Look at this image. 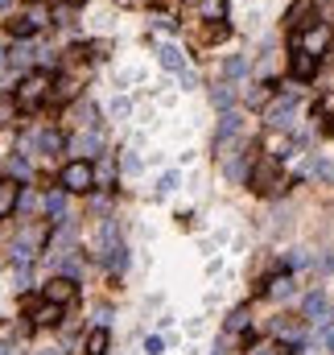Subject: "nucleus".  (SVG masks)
<instances>
[{
  "mask_svg": "<svg viewBox=\"0 0 334 355\" xmlns=\"http://www.w3.org/2000/svg\"><path fill=\"white\" fill-rule=\"evenodd\" d=\"M50 74L37 66V70H25L21 74V83L12 87V99H17V108H37V103H50Z\"/></svg>",
  "mask_w": 334,
  "mask_h": 355,
  "instance_id": "obj_1",
  "label": "nucleus"
},
{
  "mask_svg": "<svg viewBox=\"0 0 334 355\" xmlns=\"http://www.w3.org/2000/svg\"><path fill=\"white\" fill-rule=\"evenodd\" d=\"M58 190H66V194H87V190H95V170H91V161H66L62 174H58Z\"/></svg>",
  "mask_w": 334,
  "mask_h": 355,
  "instance_id": "obj_2",
  "label": "nucleus"
},
{
  "mask_svg": "<svg viewBox=\"0 0 334 355\" xmlns=\"http://www.w3.org/2000/svg\"><path fill=\"white\" fill-rule=\"evenodd\" d=\"M248 186H252L256 194H281V190H285V182H281V161H277V157H260V161L252 165Z\"/></svg>",
  "mask_w": 334,
  "mask_h": 355,
  "instance_id": "obj_3",
  "label": "nucleus"
},
{
  "mask_svg": "<svg viewBox=\"0 0 334 355\" xmlns=\"http://www.w3.org/2000/svg\"><path fill=\"white\" fill-rule=\"evenodd\" d=\"M264 124H269V128H277V132H289V128L298 124V99H293V95L273 99V103H269V112H264Z\"/></svg>",
  "mask_w": 334,
  "mask_h": 355,
  "instance_id": "obj_4",
  "label": "nucleus"
},
{
  "mask_svg": "<svg viewBox=\"0 0 334 355\" xmlns=\"http://www.w3.org/2000/svg\"><path fill=\"white\" fill-rule=\"evenodd\" d=\"M244 132V120H240V112H223L219 116V128H215V157H231L227 149L236 145V136Z\"/></svg>",
  "mask_w": 334,
  "mask_h": 355,
  "instance_id": "obj_5",
  "label": "nucleus"
},
{
  "mask_svg": "<svg viewBox=\"0 0 334 355\" xmlns=\"http://www.w3.org/2000/svg\"><path fill=\"white\" fill-rule=\"evenodd\" d=\"M74 298H79V281H74V277H62V273H58V277L45 281V302H54V306H70Z\"/></svg>",
  "mask_w": 334,
  "mask_h": 355,
  "instance_id": "obj_6",
  "label": "nucleus"
},
{
  "mask_svg": "<svg viewBox=\"0 0 334 355\" xmlns=\"http://www.w3.org/2000/svg\"><path fill=\"white\" fill-rule=\"evenodd\" d=\"M99 149H103L99 132H79V136H70V153H74V161H91V157H99Z\"/></svg>",
  "mask_w": 334,
  "mask_h": 355,
  "instance_id": "obj_7",
  "label": "nucleus"
},
{
  "mask_svg": "<svg viewBox=\"0 0 334 355\" xmlns=\"http://www.w3.org/2000/svg\"><path fill=\"white\" fill-rule=\"evenodd\" d=\"M41 211H45V219H50L54 227H66V190H50V194L41 199Z\"/></svg>",
  "mask_w": 334,
  "mask_h": 355,
  "instance_id": "obj_8",
  "label": "nucleus"
},
{
  "mask_svg": "<svg viewBox=\"0 0 334 355\" xmlns=\"http://www.w3.org/2000/svg\"><path fill=\"white\" fill-rule=\"evenodd\" d=\"M285 21H289V29H314V0H293Z\"/></svg>",
  "mask_w": 334,
  "mask_h": 355,
  "instance_id": "obj_9",
  "label": "nucleus"
},
{
  "mask_svg": "<svg viewBox=\"0 0 334 355\" xmlns=\"http://www.w3.org/2000/svg\"><path fill=\"white\" fill-rule=\"evenodd\" d=\"M157 58H161V66H165V70H174V74L190 70V54H186L182 45H161V50H157Z\"/></svg>",
  "mask_w": 334,
  "mask_h": 355,
  "instance_id": "obj_10",
  "label": "nucleus"
},
{
  "mask_svg": "<svg viewBox=\"0 0 334 355\" xmlns=\"http://www.w3.org/2000/svg\"><path fill=\"white\" fill-rule=\"evenodd\" d=\"M29 323H33V327H58V323H62V306H54V302L41 298V302L29 310Z\"/></svg>",
  "mask_w": 334,
  "mask_h": 355,
  "instance_id": "obj_11",
  "label": "nucleus"
},
{
  "mask_svg": "<svg viewBox=\"0 0 334 355\" xmlns=\"http://www.w3.org/2000/svg\"><path fill=\"white\" fill-rule=\"evenodd\" d=\"M306 323L331 327V302H326L322 294H310V298H306Z\"/></svg>",
  "mask_w": 334,
  "mask_h": 355,
  "instance_id": "obj_12",
  "label": "nucleus"
},
{
  "mask_svg": "<svg viewBox=\"0 0 334 355\" xmlns=\"http://www.w3.org/2000/svg\"><path fill=\"white\" fill-rule=\"evenodd\" d=\"M17 203H21V182L0 178V219H8V215L17 211Z\"/></svg>",
  "mask_w": 334,
  "mask_h": 355,
  "instance_id": "obj_13",
  "label": "nucleus"
},
{
  "mask_svg": "<svg viewBox=\"0 0 334 355\" xmlns=\"http://www.w3.org/2000/svg\"><path fill=\"white\" fill-rule=\"evenodd\" d=\"M326 45H331V29H326V25H314V29H306V37H302V50H306V54H314V58H318Z\"/></svg>",
  "mask_w": 334,
  "mask_h": 355,
  "instance_id": "obj_14",
  "label": "nucleus"
},
{
  "mask_svg": "<svg viewBox=\"0 0 334 355\" xmlns=\"http://www.w3.org/2000/svg\"><path fill=\"white\" fill-rule=\"evenodd\" d=\"M314 74H318V58L298 45V50H293V79L302 83V79H314Z\"/></svg>",
  "mask_w": 334,
  "mask_h": 355,
  "instance_id": "obj_15",
  "label": "nucleus"
},
{
  "mask_svg": "<svg viewBox=\"0 0 334 355\" xmlns=\"http://www.w3.org/2000/svg\"><path fill=\"white\" fill-rule=\"evenodd\" d=\"M112 347V335H107V327H95L91 335H87V355H107Z\"/></svg>",
  "mask_w": 334,
  "mask_h": 355,
  "instance_id": "obj_16",
  "label": "nucleus"
},
{
  "mask_svg": "<svg viewBox=\"0 0 334 355\" xmlns=\"http://www.w3.org/2000/svg\"><path fill=\"white\" fill-rule=\"evenodd\" d=\"M4 29H8V37H17V41H25V37H33V33H37V29H33V21H29L25 12H21V17H8V25H4Z\"/></svg>",
  "mask_w": 334,
  "mask_h": 355,
  "instance_id": "obj_17",
  "label": "nucleus"
},
{
  "mask_svg": "<svg viewBox=\"0 0 334 355\" xmlns=\"http://www.w3.org/2000/svg\"><path fill=\"white\" fill-rule=\"evenodd\" d=\"M306 174H310V178H318V182H334V161H326V157H314V161L306 165Z\"/></svg>",
  "mask_w": 334,
  "mask_h": 355,
  "instance_id": "obj_18",
  "label": "nucleus"
},
{
  "mask_svg": "<svg viewBox=\"0 0 334 355\" xmlns=\"http://www.w3.org/2000/svg\"><path fill=\"white\" fill-rule=\"evenodd\" d=\"M74 99V79H58L50 87V103H70Z\"/></svg>",
  "mask_w": 334,
  "mask_h": 355,
  "instance_id": "obj_19",
  "label": "nucleus"
},
{
  "mask_svg": "<svg viewBox=\"0 0 334 355\" xmlns=\"http://www.w3.org/2000/svg\"><path fill=\"white\" fill-rule=\"evenodd\" d=\"M211 103H215V108H223V112H231V103H236V91H231V83H219V87H211Z\"/></svg>",
  "mask_w": 334,
  "mask_h": 355,
  "instance_id": "obj_20",
  "label": "nucleus"
},
{
  "mask_svg": "<svg viewBox=\"0 0 334 355\" xmlns=\"http://www.w3.org/2000/svg\"><path fill=\"white\" fill-rule=\"evenodd\" d=\"M223 70H227V79H244V74L252 70V58H248V54H236V58H227Z\"/></svg>",
  "mask_w": 334,
  "mask_h": 355,
  "instance_id": "obj_21",
  "label": "nucleus"
},
{
  "mask_svg": "<svg viewBox=\"0 0 334 355\" xmlns=\"http://www.w3.org/2000/svg\"><path fill=\"white\" fill-rule=\"evenodd\" d=\"M244 99H248V108H264V103L273 99V83H256V87H252Z\"/></svg>",
  "mask_w": 334,
  "mask_h": 355,
  "instance_id": "obj_22",
  "label": "nucleus"
},
{
  "mask_svg": "<svg viewBox=\"0 0 334 355\" xmlns=\"http://www.w3.org/2000/svg\"><path fill=\"white\" fill-rule=\"evenodd\" d=\"M33 149H37V153H58V149H62V136H58V132H37V136H33Z\"/></svg>",
  "mask_w": 334,
  "mask_h": 355,
  "instance_id": "obj_23",
  "label": "nucleus"
},
{
  "mask_svg": "<svg viewBox=\"0 0 334 355\" xmlns=\"http://www.w3.org/2000/svg\"><path fill=\"white\" fill-rule=\"evenodd\" d=\"M29 54H37L33 45H25V41H17L12 50H8V66L17 70V66H29Z\"/></svg>",
  "mask_w": 334,
  "mask_h": 355,
  "instance_id": "obj_24",
  "label": "nucleus"
},
{
  "mask_svg": "<svg viewBox=\"0 0 334 355\" xmlns=\"http://www.w3.org/2000/svg\"><path fill=\"white\" fill-rule=\"evenodd\" d=\"M269 298H277V302L281 298H293V277H273L269 281Z\"/></svg>",
  "mask_w": 334,
  "mask_h": 355,
  "instance_id": "obj_25",
  "label": "nucleus"
},
{
  "mask_svg": "<svg viewBox=\"0 0 334 355\" xmlns=\"http://www.w3.org/2000/svg\"><path fill=\"white\" fill-rule=\"evenodd\" d=\"M198 8H202V21H223L227 0H198Z\"/></svg>",
  "mask_w": 334,
  "mask_h": 355,
  "instance_id": "obj_26",
  "label": "nucleus"
},
{
  "mask_svg": "<svg viewBox=\"0 0 334 355\" xmlns=\"http://www.w3.org/2000/svg\"><path fill=\"white\" fill-rule=\"evenodd\" d=\"M25 17H29V21H33V29H45V25H50V8H45V4H41V0H33V4H29V12H25Z\"/></svg>",
  "mask_w": 334,
  "mask_h": 355,
  "instance_id": "obj_27",
  "label": "nucleus"
},
{
  "mask_svg": "<svg viewBox=\"0 0 334 355\" xmlns=\"http://www.w3.org/2000/svg\"><path fill=\"white\" fill-rule=\"evenodd\" d=\"M107 269H112V273H124V269H128V248H124V244H116V248L107 252Z\"/></svg>",
  "mask_w": 334,
  "mask_h": 355,
  "instance_id": "obj_28",
  "label": "nucleus"
},
{
  "mask_svg": "<svg viewBox=\"0 0 334 355\" xmlns=\"http://www.w3.org/2000/svg\"><path fill=\"white\" fill-rule=\"evenodd\" d=\"M8 174H12V182L25 186V182H29V161H25V157H12V161H8Z\"/></svg>",
  "mask_w": 334,
  "mask_h": 355,
  "instance_id": "obj_29",
  "label": "nucleus"
},
{
  "mask_svg": "<svg viewBox=\"0 0 334 355\" xmlns=\"http://www.w3.org/2000/svg\"><path fill=\"white\" fill-rule=\"evenodd\" d=\"M0 124H17V99L0 95Z\"/></svg>",
  "mask_w": 334,
  "mask_h": 355,
  "instance_id": "obj_30",
  "label": "nucleus"
},
{
  "mask_svg": "<svg viewBox=\"0 0 334 355\" xmlns=\"http://www.w3.org/2000/svg\"><path fill=\"white\" fill-rule=\"evenodd\" d=\"M244 327H248V306H236L227 318V331H244Z\"/></svg>",
  "mask_w": 334,
  "mask_h": 355,
  "instance_id": "obj_31",
  "label": "nucleus"
},
{
  "mask_svg": "<svg viewBox=\"0 0 334 355\" xmlns=\"http://www.w3.org/2000/svg\"><path fill=\"white\" fill-rule=\"evenodd\" d=\"M37 207V194H33V186H21V203H17V211H33Z\"/></svg>",
  "mask_w": 334,
  "mask_h": 355,
  "instance_id": "obj_32",
  "label": "nucleus"
},
{
  "mask_svg": "<svg viewBox=\"0 0 334 355\" xmlns=\"http://www.w3.org/2000/svg\"><path fill=\"white\" fill-rule=\"evenodd\" d=\"M227 33H231V29H227L223 21H211V25H207V37H211V41H223Z\"/></svg>",
  "mask_w": 334,
  "mask_h": 355,
  "instance_id": "obj_33",
  "label": "nucleus"
},
{
  "mask_svg": "<svg viewBox=\"0 0 334 355\" xmlns=\"http://www.w3.org/2000/svg\"><path fill=\"white\" fill-rule=\"evenodd\" d=\"M128 112H132V99H112V116H120V120H124Z\"/></svg>",
  "mask_w": 334,
  "mask_h": 355,
  "instance_id": "obj_34",
  "label": "nucleus"
},
{
  "mask_svg": "<svg viewBox=\"0 0 334 355\" xmlns=\"http://www.w3.org/2000/svg\"><path fill=\"white\" fill-rule=\"evenodd\" d=\"M120 165H124V174H136V170H140V157H136V153H132V149H128V153H124V161H120Z\"/></svg>",
  "mask_w": 334,
  "mask_h": 355,
  "instance_id": "obj_35",
  "label": "nucleus"
},
{
  "mask_svg": "<svg viewBox=\"0 0 334 355\" xmlns=\"http://www.w3.org/2000/svg\"><path fill=\"white\" fill-rule=\"evenodd\" d=\"M145 352H149V355H161V352H165L161 335H149V339H145Z\"/></svg>",
  "mask_w": 334,
  "mask_h": 355,
  "instance_id": "obj_36",
  "label": "nucleus"
},
{
  "mask_svg": "<svg viewBox=\"0 0 334 355\" xmlns=\"http://www.w3.org/2000/svg\"><path fill=\"white\" fill-rule=\"evenodd\" d=\"M178 83H182V91H190V87H198V74H194V70H182Z\"/></svg>",
  "mask_w": 334,
  "mask_h": 355,
  "instance_id": "obj_37",
  "label": "nucleus"
},
{
  "mask_svg": "<svg viewBox=\"0 0 334 355\" xmlns=\"http://www.w3.org/2000/svg\"><path fill=\"white\" fill-rule=\"evenodd\" d=\"M178 182H182V178H178V174H165V178H161V186H157V190H161V194H169V190H178Z\"/></svg>",
  "mask_w": 334,
  "mask_h": 355,
  "instance_id": "obj_38",
  "label": "nucleus"
},
{
  "mask_svg": "<svg viewBox=\"0 0 334 355\" xmlns=\"http://www.w3.org/2000/svg\"><path fill=\"white\" fill-rule=\"evenodd\" d=\"M103 182H112V165H99L95 170V186H103Z\"/></svg>",
  "mask_w": 334,
  "mask_h": 355,
  "instance_id": "obj_39",
  "label": "nucleus"
},
{
  "mask_svg": "<svg viewBox=\"0 0 334 355\" xmlns=\"http://www.w3.org/2000/svg\"><path fill=\"white\" fill-rule=\"evenodd\" d=\"M318 112H334V95H322V103H318Z\"/></svg>",
  "mask_w": 334,
  "mask_h": 355,
  "instance_id": "obj_40",
  "label": "nucleus"
},
{
  "mask_svg": "<svg viewBox=\"0 0 334 355\" xmlns=\"http://www.w3.org/2000/svg\"><path fill=\"white\" fill-rule=\"evenodd\" d=\"M326 347L334 352V327H326Z\"/></svg>",
  "mask_w": 334,
  "mask_h": 355,
  "instance_id": "obj_41",
  "label": "nucleus"
},
{
  "mask_svg": "<svg viewBox=\"0 0 334 355\" xmlns=\"http://www.w3.org/2000/svg\"><path fill=\"white\" fill-rule=\"evenodd\" d=\"M215 355H231V352H227V343H219V347H215Z\"/></svg>",
  "mask_w": 334,
  "mask_h": 355,
  "instance_id": "obj_42",
  "label": "nucleus"
},
{
  "mask_svg": "<svg viewBox=\"0 0 334 355\" xmlns=\"http://www.w3.org/2000/svg\"><path fill=\"white\" fill-rule=\"evenodd\" d=\"M66 4H70V8H79V4H87V0H66Z\"/></svg>",
  "mask_w": 334,
  "mask_h": 355,
  "instance_id": "obj_43",
  "label": "nucleus"
},
{
  "mask_svg": "<svg viewBox=\"0 0 334 355\" xmlns=\"http://www.w3.org/2000/svg\"><path fill=\"white\" fill-rule=\"evenodd\" d=\"M8 4H12V0H0V8H8Z\"/></svg>",
  "mask_w": 334,
  "mask_h": 355,
  "instance_id": "obj_44",
  "label": "nucleus"
},
{
  "mask_svg": "<svg viewBox=\"0 0 334 355\" xmlns=\"http://www.w3.org/2000/svg\"><path fill=\"white\" fill-rule=\"evenodd\" d=\"M0 66H4V50H0Z\"/></svg>",
  "mask_w": 334,
  "mask_h": 355,
  "instance_id": "obj_45",
  "label": "nucleus"
},
{
  "mask_svg": "<svg viewBox=\"0 0 334 355\" xmlns=\"http://www.w3.org/2000/svg\"><path fill=\"white\" fill-rule=\"evenodd\" d=\"M45 355H58V352H45Z\"/></svg>",
  "mask_w": 334,
  "mask_h": 355,
  "instance_id": "obj_46",
  "label": "nucleus"
},
{
  "mask_svg": "<svg viewBox=\"0 0 334 355\" xmlns=\"http://www.w3.org/2000/svg\"><path fill=\"white\" fill-rule=\"evenodd\" d=\"M0 352H4V343H0Z\"/></svg>",
  "mask_w": 334,
  "mask_h": 355,
  "instance_id": "obj_47",
  "label": "nucleus"
}]
</instances>
